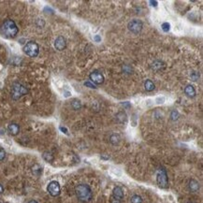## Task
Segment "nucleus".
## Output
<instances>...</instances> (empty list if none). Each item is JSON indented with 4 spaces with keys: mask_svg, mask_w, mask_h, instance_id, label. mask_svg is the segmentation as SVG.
Masks as SVG:
<instances>
[{
    "mask_svg": "<svg viewBox=\"0 0 203 203\" xmlns=\"http://www.w3.org/2000/svg\"><path fill=\"white\" fill-rule=\"evenodd\" d=\"M18 27L14 21L7 19L4 21V22L0 27V34L5 38H14L18 34Z\"/></svg>",
    "mask_w": 203,
    "mask_h": 203,
    "instance_id": "1",
    "label": "nucleus"
},
{
    "mask_svg": "<svg viewBox=\"0 0 203 203\" xmlns=\"http://www.w3.org/2000/svg\"><path fill=\"white\" fill-rule=\"evenodd\" d=\"M75 193L78 199L81 200L82 202H89L93 198V194L90 186L84 184L77 185L75 188Z\"/></svg>",
    "mask_w": 203,
    "mask_h": 203,
    "instance_id": "2",
    "label": "nucleus"
},
{
    "mask_svg": "<svg viewBox=\"0 0 203 203\" xmlns=\"http://www.w3.org/2000/svg\"><path fill=\"white\" fill-rule=\"evenodd\" d=\"M28 94V89L23 86L22 84L19 83V82H15L12 84L11 87V97L14 100H17L19 98H21L22 97L25 96Z\"/></svg>",
    "mask_w": 203,
    "mask_h": 203,
    "instance_id": "3",
    "label": "nucleus"
},
{
    "mask_svg": "<svg viewBox=\"0 0 203 203\" xmlns=\"http://www.w3.org/2000/svg\"><path fill=\"white\" fill-rule=\"evenodd\" d=\"M23 52L29 57H37L40 52V47L35 41H28L23 46Z\"/></svg>",
    "mask_w": 203,
    "mask_h": 203,
    "instance_id": "4",
    "label": "nucleus"
},
{
    "mask_svg": "<svg viewBox=\"0 0 203 203\" xmlns=\"http://www.w3.org/2000/svg\"><path fill=\"white\" fill-rule=\"evenodd\" d=\"M157 184L160 188H164V189H167L169 187V179H168V175H167V172L166 170L164 169H161L158 172H157Z\"/></svg>",
    "mask_w": 203,
    "mask_h": 203,
    "instance_id": "5",
    "label": "nucleus"
},
{
    "mask_svg": "<svg viewBox=\"0 0 203 203\" xmlns=\"http://www.w3.org/2000/svg\"><path fill=\"white\" fill-rule=\"evenodd\" d=\"M127 27H128V30L130 31V32L134 33V34H139L140 31L142 30L143 23L140 20L134 19V20H132L128 22Z\"/></svg>",
    "mask_w": 203,
    "mask_h": 203,
    "instance_id": "6",
    "label": "nucleus"
},
{
    "mask_svg": "<svg viewBox=\"0 0 203 203\" xmlns=\"http://www.w3.org/2000/svg\"><path fill=\"white\" fill-rule=\"evenodd\" d=\"M47 191L49 192V194L52 197H57L61 193V188H60V184L58 182L56 181H52L48 186H47Z\"/></svg>",
    "mask_w": 203,
    "mask_h": 203,
    "instance_id": "7",
    "label": "nucleus"
},
{
    "mask_svg": "<svg viewBox=\"0 0 203 203\" xmlns=\"http://www.w3.org/2000/svg\"><path fill=\"white\" fill-rule=\"evenodd\" d=\"M89 78H90V81L92 82H94L95 84H102L104 82V76L103 74L101 73L98 70H95V71H93L90 75H89Z\"/></svg>",
    "mask_w": 203,
    "mask_h": 203,
    "instance_id": "8",
    "label": "nucleus"
},
{
    "mask_svg": "<svg viewBox=\"0 0 203 203\" xmlns=\"http://www.w3.org/2000/svg\"><path fill=\"white\" fill-rule=\"evenodd\" d=\"M54 47H55V49L58 51H63L64 49H66V47H67L66 38L62 36L57 37L55 41H54Z\"/></svg>",
    "mask_w": 203,
    "mask_h": 203,
    "instance_id": "9",
    "label": "nucleus"
},
{
    "mask_svg": "<svg viewBox=\"0 0 203 203\" xmlns=\"http://www.w3.org/2000/svg\"><path fill=\"white\" fill-rule=\"evenodd\" d=\"M7 131H9V133H10L11 136H16V135H18V133L20 132V127H19V124H15V123L10 124H9V127H7Z\"/></svg>",
    "mask_w": 203,
    "mask_h": 203,
    "instance_id": "10",
    "label": "nucleus"
},
{
    "mask_svg": "<svg viewBox=\"0 0 203 203\" xmlns=\"http://www.w3.org/2000/svg\"><path fill=\"white\" fill-rule=\"evenodd\" d=\"M112 195H113V198L116 200H122L124 199V191L120 186L114 187V189L112 191Z\"/></svg>",
    "mask_w": 203,
    "mask_h": 203,
    "instance_id": "11",
    "label": "nucleus"
},
{
    "mask_svg": "<svg viewBox=\"0 0 203 203\" xmlns=\"http://www.w3.org/2000/svg\"><path fill=\"white\" fill-rule=\"evenodd\" d=\"M188 187H189V190L193 193H196L199 190V184L198 181L194 180V179H192V180H190L189 182V184H188Z\"/></svg>",
    "mask_w": 203,
    "mask_h": 203,
    "instance_id": "12",
    "label": "nucleus"
},
{
    "mask_svg": "<svg viewBox=\"0 0 203 203\" xmlns=\"http://www.w3.org/2000/svg\"><path fill=\"white\" fill-rule=\"evenodd\" d=\"M184 93L187 97H194L195 96H196V89H195V87L193 86V85L189 84L184 88Z\"/></svg>",
    "mask_w": 203,
    "mask_h": 203,
    "instance_id": "13",
    "label": "nucleus"
},
{
    "mask_svg": "<svg viewBox=\"0 0 203 203\" xmlns=\"http://www.w3.org/2000/svg\"><path fill=\"white\" fill-rule=\"evenodd\" d=\"M116 120L118 121L119 123L121 124H124L127 123V113L124 112H120L116 114Z\"/></svg>",
    "mask_w": 203,
    "mask_h": 203,
    "instance_id": "14",
    "label": "nucleus"
},
{
    "mask_svg": "<svg viewBox=\"0 0 203 203\" xmlns=\"http://www.w3.org/2000/svg\"><path fill=\"white\" fill-rule=\"evenodd\" d=\"M31 170H32V173L36 176H40L42 173V167L38 164H35L34 166H32L31 168Z\"/></svg>",
    "mask_w": 203,
    "mask_h": 203,
    "instance_id": "15",
    "label": "nucleus"
},
{
    "mask_svg": "<svg viewBox=\"0 0 203 203\" xmlns=\"http://www.w3.org/2000/svg\"><path fill=\"white\" fill-rule=\"evenodd\" d=\"M144 88L147 92H152L154 90L155 88V85L154 83L151 81V80H147L145 82H144Z\"/></svg>",
    "mask_w": 203,
    "mask_h": 203,
    "instance_id": "16",
    "label": "nucleus"
},
{
    "mask_svg": "<svg viewBox=\"0 0 203 203\" xmlns=\"http://www.w3.org/2000/svg\"><path fill=\"white\" fill-rule=\"evenodd\" d=\"M121 140V137L119 134H112L111 137H110V142L113 145H117L119 144Z\"/></svg>",
    "mask_w": 203,
    "mask_h": 203,
    "instance_id": "17",
    "label": "nucleus"
},
{
    "mask_svg": "<svg viewBox=\"0 0 203 203\" xmlns=\"http://www.w3.org/2000/svg\"><path fill=\"white\" fill-rule=\"evenodd\" d=\"M42 157H43V159H44L45 161L49 162V163L52 162V160H53V155H52L51 153H49V152H45V153L42 154Z\"/></svg>",
    "mask_w": 203,
    "mask_h": 203,
    "instance_id": "18",
    "label": "nucleus"
},
{
    "mask_svg": "<svg viewBox=\"0 0 203 203\" xmlns=\"http://www.w3.org/2000/svg\"><path fill=\"white\" fill-rule=\"evenodd\" d=\"M130 201L131 203H142V198L139 195H134V196H132Z\"/></svg>",
    "mask_w": 203,
    "mask_h": 203,
    "instance_id": "19",
    "label": "nucleus"
},
{
    "mask_svg": "<svg viewBox=\"0 0 203 203\" xmlns=\"http://www.w3.org/2000/svg\"><path fill=\"white\" fill-rule=\"evenodd\" d=\"M161 27H162V30L164 31V32H169V29H170V25L169 22H163Z\"/></svg>",
    "mask_w": 203,
    "mask_h": 203,
    "instance_id": "20",
    "label": "nucleus"
},
{
    "mask_svg": "<svg viewBox=\"0 0 203 203\" xmlns=\"http://www.w3.org/2000/svg\"><path fill=\"white\" fill-rule=\"evenodd\" d=\"M71 105H72V107H73L74 110H79V109L81 108V106H82L80 100H74Z\"/></svg>",
    "mask_w": 203,
    "mask_h": 203,
    "instance_id": "21",
    "label": "nucleus"
},
{
    "mask_svg": "<svg viewBox=\"0 0 203 203\" xmlns=\"http://www.w3.org/2000/svg\"><path fill=\"white\" fill-rule=\"evenodd\" d=\"M170 117H171V120H173V121H176L178 118H179V112L176 111V110H174V111H172L171 112V114H170Z\"/></svg>",
    "mask_w": 203,
    "mask_h": 203,
    "instance_id": "22",
    "label": "nucleus"
},
{
    "mask_svg": "<svg viewBox=\"0 0 203 203\" xmlns=\"http://www.w3.org/2000/svg\"><path fill=\"white\" fill-rule=\"evenodd\" d=\"M6 157V151L3 148H0V161H3Z\"/></svg>",
    "mask_w": 203,
    "mask_h": 203,
    "instance_id": "23",
    "label": "nucleus"
},
{
    "mask_svg": "<svg viewBox=\"0 0 203 203\" xmlns=\"http://www.w3.org/2000/svg\"><path fill=\"white\" fill-rule=\"evenodd\" d=\"M84 85L85 86H88L89 88H92V89H96L97 87L95 86V85H94L93 83H91L90 82H84Z\"/></svg>",
    "mask_w": 203,
    "mask_h": 203,
    "instance_id": "24",
    "label": "nucleus"
},
{
    "mask_svg": "<svg viewBox=\"0 0 203 203\" xmlns=\"http://www.w3.org/2000/svg\"><path fill=\"white\" fill-rule=\"evenodd\" d=\"M164 101H165V97H164L157 98V104H162V103H164Z\"/></svg>",
    "mask_w": 203,
    "mask_h": 203,
    "instance_id": "25",
    "label": "nucleus"
},
{
    "mask_svg": "<svg viewBox=\"0 0 203 203\" xmlns=\"http://www.w3.org/2000/svg\"><path fill=\"white\" fill-rule=\"evenodd\" d=\"M94 40H95L97 42H99V41H101V37L98 35H97V36H95V37H94Z\"/></svg>",
    "mask_w": 203,
    "mask_h": 203,
    "instance_id": "26",
    "label": "nucleus"
},
{
    "mask_svg": "<svg viewBox=\"0 0 203 203\" xmlns=\"http://www.w3.org/2000/svg\"><path fill=\"white\" fill-rule=\"evenodd\" d=\"M60 130H61V131H63V133L67 134V128H65V127H60Z\"/></svg>",
    "mask_w": 203,
    "mask_h": 203,
    "instance_id": "27",
    "label": "nucleus"
},
{
    "mask_svg": "<svg viewBox=\"0 0 203 203\" xmlns=\"http://www.w3.org/2000/svg\"><path fill=\"white\" fill-rule=\"evenodd\" d=\"M3 192H4V187L1 184H0V195L3 194Z\"/></svg>",
    "mask_w": 203,
    "mask_h": 203,
    "instance_id": "28",
    "label": "nucleus"
},
{
    "mask_svg": "<svg viewBox=\"0 0 203 203\" xmlns=\"http://www.w3.org/2000/svg\"><path fill=\"white\" fill-rule=\"evenodd\" d=\"M27 203H38V202L36 201V200H30V201H28Z\"/></svg>",
    "mask_w": 203,
    "mask_h": 203,
    "instance_id": "29",
    "label": "nucleus"
},
{
    "mask_svg": "<svg viewBox=\"0 0 203 203\" xmlns=\"http://www.w3.org/2000/svg\"><path fill=\"white\" fill-rule=\"evenodd\" d=\"M70 96V93L69 92H66V95H65V97H69Z\"/></svg>",
    "mask_w": 203,
    "mask_h": 203,
    "instance_id": "30",
    "label": "nucleus"
},
{
    "mask_svg": "<svg viewBox=\"0 0 203 203\" xmlns=\"http://www.w3.org/2000/svg\"><path fill=\"white\" fill-rule=\"evenodd\" d=\"M188 203H195V202H193V201H189Z\"/></svg>",
    "mask_w": 203,
    "mask_h": 203,
    "instance_id": "31",
    "label": "nucleus"
},
{
    "mask_svg": "<svg viewBox=\"0 0 203 203\" xmlns=\"http://www.w3.org/2000/svg\"><path fill=\"white\" fill-rule=\"evenodd\" d=\"M4 203H9V202H4Z\"/></svg>",
    "mask_w": 203,
    "mask_h": 203,
    "instance_id": "32",
    "label": "nucleus"
},
{
    "mask_svg": "<svg viewBox=\"0 0 203 203\" xmlns=\"http://www.w3.org/2000/svg\"><path fill=\"white\" fill-rule=\"evenodd\" d=\"M116 203H118V202H116Z\"/></svg>",
    "mask_w": 203,
    "mask_h": 203,
    "instance_id": "33",
    "label": "nucleus"
}]
</instances>
